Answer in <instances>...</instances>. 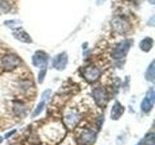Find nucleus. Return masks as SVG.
I'll list each match as a JSON object with an SVG mask.
<instances>
[{
    "label": "nucleus",
    "mask_w": 155,
    "mask_h": 145,
    "mask_svg": "<svg viewBox=\"0 0 155 145\" xmlns=\"http://www.w3.org/2000/svg\"><path fill=\"white\" fill-rule=\"evenodd\" d=\"M124 106L121 105V104L119 102L116 101L114 104L113 108H111V111H110V118L113 120H117L121 117V115L124 113Z\"/></svg>",
    "instance_id": "9b49d317"
},
{
    "label": "nucleus",
    "mask_w": 155,
    "mask_h": 145,
    "mask_svg": "<svg viewBox=\"0 0 155 145\" xmlns=\"http://www.w3.org/2000/svg\"><path fill=\"white\" fill-rule=\"evenodd\" d=\"M92 97L95 100V103L99 106H104L108 103L109 100V95L108 92L103 87H97L94 88L92 91Z\"/></svg>",
    "instance_id": "f03ea898"
},
{
    "label": "nucleus",
    "mask_w": 155,
    "mask_h": 145,
    "mask_svg": "<svg viewBox=\"0 0 155 145\" xmlns=\"http://www.w3.org/2000/svg\"><path fill=\"white\" fill-rule=\"evenodd\" d=\"M101 76V71L97 67L91 65L86 67L84 71V79L89 82H94L99 79Z\"/></svg>",
    "instance_id": "423d86ee"
},
{
    "label": "nucleus",
    "mask_w": 155,
    "mask_h": 145,
    "mask_svg": "<svg viewBox=\"0 0 155 145\" xmlns=\"http://www.w3.org/2000/svg\"><path fill=\"white\" fill-rule=\"evenodd\" d=\"M154 102H155V94H154V90L153 88H150L145 97L143 98L142 104H140V108L143 111V112L147 113L149 111H151L154 105Z\"/></svg>",
    "instance_id": "20e7f679"
},
{
    "label": "nucleus",
    "mask_w": 155,
    "mask_h": 145,
    "mask_svg": "<svg viewBox=\"0 0 155 145\" xmlns=\"http://www.w3.org/2000/svg\"><path fill=\"white\" fill-rule=\"evenodd\" d=\"M153 47V40L152 38H144L143 40L140 43V48L144 52H147Z\"/></svg>",
    "instance_id": "f8f14e48"
},
{
    "label": "nucleus",
    "mask_w": 155,
    "mask_h": 145,
    "mask_svg": "<svg viewBox=\"0 0 155 145\" xmlns=\"http://www.w3.org/2000/svg\"><path fill=\"white\" fill-rule=\"evenodd\" d=\"M2 141H3V138H2V137H0V143H1Z\"/></svg>",
    "instance_id": "5701e85b"
},
{
    "label": "nucleus",
    "mask_w": 155,
    "mask_h": 145,
    "mask_svg": "<svg viewBox=\"0 0 155 145\" xmlns=\"http://www.w3.org/2000/svg\"><path fill=\"white\" fill-rule=\"evenodd\" d=\"M133 45V40H123L120 43H118L114 48L113 52H111V56H113L115 60H120L126 56V54L128 53L131 46Z\"/></svg>",
    "instance_id": "f257e3e1"
},
{
    "label": "nucleus",
    "mask_w": 155,
    "mask_h": 145,
    "mask_svg": "<svg viewBox=\"0 0 155 145\" xmlns=\"http://www.w3.org/2000/svg\"><path fill=\"white\" fill-rule=\"evenodd\" d=\"M68 64V55L66 52L57 54L52 59V67L58 71H63Z\"/></svg>",
    "instance_id": "0eeeda50"
},
{
    "label": "nucleus",
    "mask_w": 155,
    "mask_h": 145,
    "mask_svg": "<svg viewBox=\"0 0 155 145\" xmlns=\"http://www.w3.org/2000/svg\"><path fill=\"white\" fill-rule=\"evenodd\" d=\"M46 103H47V100L41 98V102H40V103H39V105L36 106V108H35V110H34V112H33V114H32L33 117H36V116H38L39 114H41V112L44 110V108H45Z\"/></svg>",
    "instance_id": "2eb2a0df"
},
{
    "label": "nucleus",
    "mask_w": 155,
    "mask_h": 145,
    "mask_svg": "<svg viewBox=\"0 0 155 145\" xmlns=\"http://www.w3.org/2000/svg\"><path fill=\"white\" fill-rule=\"evenodd\" d=\"M65 120H66L67 124L73 126V125H75V123L78 122V120H79V116H78L77 113H71L70 115L66 116Z\"/></svg>",
    "instance_id": "f3484780"
},
{
    "label": "nucleus",
    "mask_w": 155,
    "mask_h": 145,
    "mask_svg": "<svg viewBox=\"0 0 155 145\" xmlns=\"http://www.w3.org/2000/svg\"><path fill=\"white\" fill-rule=\"evenodd\" d=\"M48 60V56L47 55L46 52H44L42 50L36 51L35 54L32 57V63L35 67H41V68L47 67Z\"/></svg>",
    "instance_id": "1a4fd4ad"
},
{
    "label": "nucleus",
    "mask_w": 155,
    "mask_h": 145,
    "mask_svg": "<svg viewBox=\"0 0 155 145\" xmlns=\"http://www.w3.org/2000/svg\"><path fill=\"white\" fill-rule=\"evenodd\" d=\"M46 74H47V67L41 68V70H40V72H39V74H38L39 83H42V82L44 81V79H45V76H46Z\"/></svg>",
    "instance_id": "a211bd4d"
},
{
    "label": "nucleus",
    "mask_w": 155,
    "mask_h": 145,
    "mask_svg": "<svg viewBox=\"0 0 155 145\" xmlns=\"http://www.w3.org/2000/svg\"><path fill=\"white\" fill-rule=\"evenodd\" d=\"M13 36L17 39V40L21 41L22 43H31V37L28 35V33L21 27H16L13 31Z\"/></svg>",
    "instance_id": "9d476101"
},
{
    "label": "nucleus",
    "mask_w": 155,
    "mask_h": 145,
    "mask_svg": "<svg viewBox=\"0 0 155 145\" xmlns=\"http://www.w3.org/2000/svg\"><path fill=\"white\" fill-rule=\"evenodd\" d=\"M1 62L5 70L12 71L21 64V59L16 54H6L2 58Z\"/></svg>",
    "instance_id": "7ed1b4c3"
},
{
    "label": "nucleus",
    "mask_w": 155,
    "mask_h": 145,
    "mask_svg": "<svg viewBox=\"0 0 155 145\" xmlns=\"http://www.w3.org/2000/svg\"><path fill=\"white\" fill-rule=\"evenodd\" d=\"M10 10V5L4 0H0V12H8Z\"/></svg>",
    "instance_id": "6ab92c4d"
},
{
    "label": "nucleus",
    "mask_w": 155,
    "mask_h": 145,
    "mask_svg": "<svg viewBox=\"0 0 155 145\" xmlns=\"http://www.w3.org/2000/svg\"><path fill=\"white\" fill-rule=\"evenodd\" d=\"M145 145H155V134L153 132L147 134L145 135V138L143 140Z\"/></svg>",
    "instance_id": "dca6fc26"
},
{
    "label": "nucleus",
    "mask_w": 155,
    "mask_h": 145,
    "mask_svg": "<svg viewBox=\"0 0 155 145\" xmlns=\"http://www.w3.org/2000/svg\"><path fill=\"white\" fill-rule=\"evenodd\" d=\"M14 133H16V130H12V132H11V133H10V134H7L6 135H5V137H10V135H11V134H13Z\"/></svg>",
    "instance_id": "412c9836"
},
{
    "label": "nucleus",
    "mask_w": 155,
    "mask_h": 145,
    "mask_svg": "<svg viewBox=\"0 0 155 145\" xmlns=\"http://www.w3.org/2000/svg\"><path fill=\"white\" fill-rule=\"evenodd\" d=\"M96 133L92 130L86 129L82 132L79 137V141L81 145H92L95 142Z\"/></svg>",
    "instance_id": "6e6552de"
},
{
    "label": "nucleus",
    "mask_w": 155,
    "mask_h": 145,
    "mask_svg": "<svg viewBox=\"0 0 155 145\" xmlns=\"http://www.w3.org/2000/svg\"><path fill=\"white\" fill-rule=\"evenodd\" d=\"M14 23H12V21H6L5 22V24H6V25H8L9 27H11V28H15V27H17L18 24H19V21H13Z\"/></svg>",
    "instance_id": "aec40b11"
},
{
    "label": "nucleus",
    "mask_w": 155,
    "mask_h": 145,
    "mask_svg": "<svg viewBox=\"0 0 155 145\" xmlns=\"http://www.w3.org/2000/svg\"><path fill=\"white\" fill-rule=\"evenodd\" d=\"M111 25H113V29L118 34H123L127 32L129 29V22L122 17H117L115 18L113 21H111Z\"/></svg>",
    "instance_id": "39448f33"
},
{
    "label": "nucleus",
    "mask_w": 155,
    "mask_h": 145,
    "mask_svg": "<svg viewBox=\"0 0 155 145\" xmlns=\"http://www.w3.org/2000/svg\"><path fill=\"white\" fill-rule=\"evenodd\" d=\"M148 1L151 3V4H154V2H155V0H148Z\"/></svg>",
    "instance_id": "4be33fe9"
},
{
    "label": "nucleus",
    "mask_w": 155,
    "mask_h": 145,
    "mask_svg": "<svg viewBox=\"0 0 155 145\" xmlns=\"http://www.w3.org/2000/svg\"><path fill=\"white\" fill-rule=\"evenodd\" d=\"M155 63L154 61L151 62V64L147 68V72H145V79L150 82H154V76H155Z\"/></svg>",
    "instance_id": "ddd939ff"
},
{
    "label": "nucleus",
    "mask_w": 155,
    "mask_h": 145,
    "mask_svg": "<svg viewBox=\"0 0 155 145\" xmlns=\"http://www.w3.org/2000/svg\"><path fill=\"white\" fill-rule=\"evenodd\" d=\"M26 112H27V110L25 108V106L21 103H17L15 105V113L18 115L19 117H22V116L26 115Z\"/></svg>",
    "instance_id": "4468645a"
}]
</instances>
